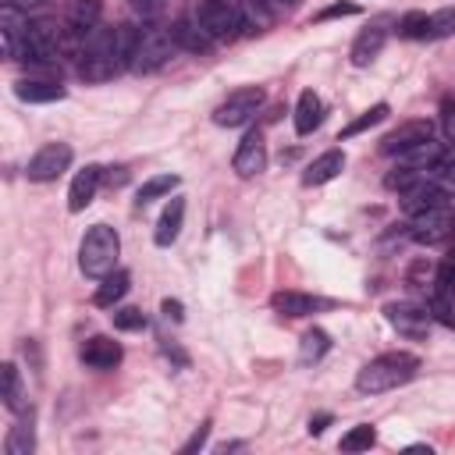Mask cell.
<instances>
[{"mask_svg": "<svg viewBox=\"0 0 455 455\" xmlns=\"http://www.w3.org/2000/svg\"><path fill=\"white\" fill-rule=\"evenodd\" d=\"M114 327H117V331H142V327H146V313L135 309V306L114 309Z\"/></svg>", "mask_w": 455, "mask_h": 455, "instance_id": "cell-31", "label": "cell"}, {"mask_svg": "<svg viewBox=\"0 0 455 455\" xmlns=\"http://www.w3.org/2000/svg\"><path fill=\"white\" fill-rule=\"evenodd\" d=\"M434 206H448V192H444L441 185L427 181V178L402 192V210H405L409 217H416V213H423V210H434Z\"/></svg>", "mask_w": 455, "mask_h": 455, "instance_id": "cell-13", "label": "cell"}, {"mask_svg": "<svg viewBox=\"0 0 455 455\" xmlns=\"http://www.w3.org/2000/svg\"><path fill=\"white\" fill-rule=\"evenodd\" d=\"M160 309H164V316H171V320H181V316H185L178 299H164V302H160Z\"/></svg>", "mask_w": 455, "mask_h": 455, "instance_id": "cell-39", "label": "cell"}, {"mask_svg": "<svg viewBox=\"0 0 455 455\" xmlns=\"http://www.w3.org/2000/svg\"><path fill=\"white\" fill-rule=\"evenodd\" d=\"M373 444H377V430L370 423H359L341 437V451H370Z\"/></svg>", "mask_w": 455, "mask_h": 455, "instance_id": "cell-29", "label": "cell"}, {"mask_svg": "<svg viewBox=\"0 0 455 455\" xmlns=\"http://www.w3.org/2000/svg\"><path fill=\"white\" fill-rule=\"evenodd\" d=\"M206 434H210V423H203V427H199V430H196V434L188 437V444H185L181 451L188 455V451H196V448H203V444H206Z\"/></svg>", "mask_w": 455, "mask_h": 455, "instance_id": "cell-36", "label": "cell"}, {"mask_svg": "<svg viewBox=\"0 0 455 455\" xmlns=\"http://www.w3.org/2000/svg\"><path fill=\"white\" fill-rule=\"evenodd\" d=\"M7 455H32V448H36V430H32V419H21L18 427H11V434H7Z\"/></svg>", "mask_w": 455, "mask_h": 455, "instance_id": "cell-28", "label": "cell"}, {"mask_svg": "<svg viewBox=\"0 0 455 455\" xmlns=\"http://www.w3.org/2000/svg\"><path fill=\"white\" fill-rule=\"evenodd\" d=\"M252 4H267V0H252Z\"/></svg>", "mask_w": 455, "mask_h": 455, "instance_id": "cell-41", "label": "cell"}, {"mask_svg": "<svg viewBox=\"0 0 455 455\" xmlns=\"http://www.w3.org/2000/svg\"><path fill=\"white\" fill-rule=\"evenodd\" d=\"M14 96L25 103H53V100H64L68 89L57 82H46V78H21V82H14Z\"/></svg>", "mask_w": 455, "mask_h": 455, "instance_id": "cell-18", "label": "cell"}, {"mask_svg": "<svg viewBox=\"0 0 455 455\" xmlns=\"http://www.w3.org/2000/svg\"><path fill=\"white\" fill-rule=\"evenodd\" d=\"M128 4H132V11L142 14V18H153V14L164 7V0H128Z\"/></svg>", "mask_w": 455, "mask_h": 455, "instance_id": "cell-35", "label": "cell"}, {"mask_svg": "<svg viewBox=\"0 0 455 455\" xmlns=\"http://www.w3.org/2000/svg\"><path fill=\"white\" fill-rule=\"evenodd\" d=\"M178 174H153V178H146L142 185H139V196H135V203L139 206H146V203H153V199H160V196H171L174 188H178Z\"/></svg>", "mask_w": 455, "mask_h": 455, "instance_id": "cell-24", "label": "cell"}, {"mask_svg": "<svg viewBox=\"0 0 455 455\" xmlns=\"http://www.w3.org/2000/svg\"><path fill=\"white\" fill-rule=\"evenodd\" d=\"M196 21L213 36V39H231L242 28V11L235 0H203L196 11Z\"/></svg>", "mask_w": 455, "mask_h": 455, "instance_id": "cell-6", "label": "cell"}, {"mask_svg": "<svg viewBox=\"0 0 455 455\" xmlns=\"http://www.w3.org/2000/svg\"><path fill=\"white\" fill-rule=\"evenodd\" d=\"M327 348H331L327 331L309 327V331L302 334V341H299V363H320V359L327 355Z\"/></svg>", "mask_w": 455, "mask_h": 455, "instance_id": "cell-25", "label": "cell"}, {"mask_svg": "<svg viewBox=\"0 0 455 455\" xmlns=\"http://www.w3.org/2000/svg\"><path fill=\"white\" fill-rule=\"evenodd\" d=\"M171 36H174L178 50H188V53H206V50L217 43L196 18H181V21H174V25H171Z\"/></svg>", "mask_w": 455, "mask_h": 455, "instance_id": "cell-15", "label": "cell"}, {"mask_svg": "<svg viewBox=\"0 0 455 455\" xmlns=\"http://www.w3.org/2000/svg\"><path fill=\"white\" fill-rule=\"evenodd\" d=\"M181 224H185V199H181V196H174V199L164 206L160 220H156L153 242H156V245H171V242L181 235Z\"/></svg>", "mask_w": 455, "mask_h": 455, "instance_id": "cell-19", "label": "cell"}, {"mask_svg": "<svg viewBox=\"0 0 455 455\" xmlns=\"http://www.w3.org/2000/svg\"><path fill=\"white\" fill-rule=\"evenodd\" d=\"M384 316H387V323H391L398 334H405V338H427V331H430V323H434L430 309H427V306H416V302H387V306H384Z\"/></svg>", "mask_w": 455, "mask_h": 455, "instance_id": "cell-9", "label": "cell"}, {"mask_svg": "<svg viewBox=\"0 0 455 455\" xmlns=\"http://www.w3.org/2000/svg\"><path fill=\"white\" fill-rule=\"evenodd\" d=\"M46 0H4V7H14V11H21V14H28V11H36V7H43Z\"/></svg>", "mask_w": 455, "mask_h": 455, "instance_id": "cell-38", "label": "cell"}, {"mask_svg": "<svg viewBox=\"0 0 455 455\" xmlns=\"http://www.w3.org/2000/svg\"><path fill=\"white\" fill-rule=\"evenodd\" d=\"M320 124H323V100L313 89H302L299 92V103H295V132L299 135H309Z\"/></svg>", "mask_w": 455, "mask_h": 455, "instance_id": "cell-17", "label": "cell"}, {"mask_svg": "<svg viewBox=\"0 0 455 455\" xmlns=\"http://www.w3.org/2000/svg\"><path fill=\"white\" fill-rule=\"evenodd\" d=\"M28 60H39V64H53L60 60V28L53 21H28V32H25V53Z\"/></svg>", "mask_w": 455, "mask_h": 455, "instance_id": "cell-8", "label": "cell"}, {"mask_svg": "<svg viewBox=\"0 0 455 455\" xmlns=\"http://www.w3.org/2000/svg\"><path fill=\"white\" fill-rule=\"evenodd\" d=\"M455 32V7H441L430 14V39H441V36H451Z\"/></svg>", "mask_w": 455, "mask_h": 455, "instance_id": "cell-32", "label": "cell"}, {"mask_svg": "<svg viewBox=\"0 0 455 455\" xmlns=\"http://www.w3.org/2000/svg\"><path fill=\"white\" fill-rule=\"evenodd\" d=\"M270 306L281 313V316H309L320 309V299L306 295V291H274L270 295Z\"/></svg>", "mask_w": 455, "mask_h": 455, "instance_id": "cell-21", "label": "cell"}, {"mask_svg": "<svg viewBox=\"0 0 455 455\" xmlns=\"http://www.w3.org/2000/svg\"><path fill=\"white\" fill-rule=\"evenodd\" d=\"M416 242L423 245H437L444 242L448 235H455V213L448 206H434V210H423L412 217V231H409Z\"/></svg>", "mask_w": 455, "mask_h": 455, "instance_id": "cell-10", "label": "cell"}, {"mask_svg": "<svg viewBox=\"0 0 455 455\" xmlns=\"http://www.w3.org/2000/svg\"><path fill=\"white\" fill-rule=\"evenodd\" d=\"M100 14H103V4L100 0H71L68 4V28L89 36L100 25Z\"/></svg>", "mask_w": 455, "mask_h": 455, "instance_id": "cell-22", "label": "cell"}, {"mask_svg": "<svg viewBox=\"0 0 455 455\" xmlns=\"http://www.w3.org/2000/svg\"><path fill=\"white\" fill-rule=\"evenodd\" d=\"M128 284H132L128 270H110V274L103 277V284L92 291V302H96L100 309H110L114 302H121V299L128 295Z\"/></svg>", "mask_w": 455, "mask_h": 455, "instance_id": "cell-23", "label": "cell"}, {"mask_svg": "<svg viewBox=\"0 0 455 455\" xmlns=\"http://www.w3.org/2000/svg\"><path fill=\"white\" fill-rule=\"evenodd\" d=\"M398 32H402L405 39H430V14L409 11V14L398 21Z\"/></svg>", "mask_w": 455, "mask_h": 455, "instance_id": "cell-30", "label": "cell"}, {"mask_svg": "<svg viewBox=\"0 0 455 455\" xmlns=\"http://www.w3.org/2000/svg\"><path fill=\"white\" fill-rule=\"evenodd\" d=\"M174 50H178V43H174L171 28H164V25H142L139 28V39H135V53H132V71L149 75V71L164 68Z\"/></svg>", "mask_w": 455, "mask_h": 455, "instance_id": "cell-3", "label": "cell"}, {"mask_svg": "<svg viewBox=\"0 0 455 455\" xmlns=\"http://www.w3.org/2000/svg\"><path fill=\"white\" fill-rule=\"evenodd\" d=\"M434 174H441L444 181H455V142L441 146V153H437V164H434Z\"/></svg>", "mask_w": 455, "mask_h": 455, "instance_id": "cell-33", "label": "cell"}, {"mask_svg": "<svg viewBox=\"0 0 455 455\" xmlns=\"http://www.w3.org/2000/svg\"><path fill=\"white\" fill-rule=\"evenodd\" d=\"M416 373H419V359L412 352H380L355 373V387L363 395H380L409 384Z\"/></svg>", "mask_w": 455, "mask_h": 455, "instance_id": "cell-1", "label": "cell"}, {"mask_svg": "<svg viewBox=\"0 0 455 455\" xmlns=\"http://www.w3.org/2000/svg\"><path fill=\"white\" fill-rule=\"evenodd\" d=\"M100 181H103V167H100V164H85V167L75 174L71 188H68V210H71V213H82V210L96 199Z\"/></svg>", "mask_w": 455, "mask_h": 455, "instance_id": "cell-12", "label": "cell"}, {"mask_svg": "<svg viewBox=\"0 0 455 455\" xmlns=\"http://www.w3.org/2000/svg\"><path fill=\"white\" fill-rule=\"evenodd\" d=\"M259 107H263V89H259V85H242V89L228 92V96L217 103L213 124H220V128H238V124H245Z\"/></svg>", "mask_w": 455, "mask_h": 455, "instance_id": "cell-4", "label": "cell"}, {"mask_svg": "<svg viewBox=\"0 0 455 455\" xmlns=\"http://www.w3.org/2000/svg\"><path fill=\"white\" fill-rule=\"evenodd\" d=\"M4 405L11 412H25V387H21V373L14 363H4Z\"/></svg>", "mask_w": 455, "mask_h": 455, "instance_id": "cell-26", "label": "cell"}, {"mask_svg": "<svg viewBox=\"0 0 455 455\" xmlns=\"http://www.w3.org/2000/svg\"><path fill=\"white\" fill-rule=\"evenodd\" d=\"M71 146L68 142H46V146H39L32 156H28V164H25V178L28 181H57L68 167H71Z\"/></svg>", "mask_w": 455, "mask_h": 455, "instance_id": "cell-5", "label": "cell"}, {"mask_svg": "<svg viewBox=\"0 0 455 455\" xmlns=\"http://www.w3.org/2000/svg\"><path fill=\"white\" fill-rule=\"evenodd\" d=\"M434 139V124L427 117H416V121H402L395 132H387L380 139V153L384 156H402V153H412L416 146L430 142Z\"/></svg>", "mask_w": 455, "mask_h": 455, "instance_id": "cell-7", "label": "cell"}, {"mask_svg": "<svg viewBox=\"0 0 455 455\" xmlns=\"http://www.w3.org/2000/svg\"><path fill=\"white\" fill-rule=\"evenodd\" d=\"M387 114H391V107H387V103H373V107H370V110H363V114H359L355 121H348V124L341 128V135H338V139H352V135H363L366 128L380 124V121H384Z\"/></svg>", "mask_w": 455, "mask_h": 455, "instance_id": "cell-27", "label": "cell"}, {"mask_svg": "<svg viewBox=\"0 0 455 455\" xmlns=\"http://www.w3.org/2000/svg\"><path fill=\"white\" fill-rule=\"evenodd\" d=\"M82 363L92 366V370H114L121 363V345L107 334H92L85 345H82Z\"/></svg>", "mask_w": 455, "mask_h": 455, "instance_id": "cell-14", "label": "cell"}, {"mask_svg": "<svg viewBox=\"0 0 455 455\" xmlns=\"http://www.w3.org/2000/svg\"><path fill=\"white\" fill-rule=\"evenodd\" d=\"M341 171H345V153H341V149H327V153H320V156L306 167L302 181H306V185H327V181L338 178Z\"/></svg>", "mask_w": 455, "mask_h": 455, "instance_id": "cell-20", "label": "cell"}, {"mask_svg": "<svg viewBox=\"0 0 455 455\" xmlns=\"http://www.w3.org/2000/svg\"><path fill=\"white\" fill-rule=\"evenodd\" d=\"M384 43H387V28H384V25H370V28H363V32L355 36V43H352V53H348L352 64H355V68L373 64V60L380 57Z\"/></svg>", "mask_w": 455, "mask_h": 455, "instance_id": "cell-16", "label": "cell"}, {"mask_svg": "<svg viewBox=\"0 0 455 455\" xmlns=\"http://www.w3.org/2000/svg\"><path fill=\"white\" fill-rule=\"evenodd\" d=\"M117 256H121V235L110 228V224H92L78 245V267L85 277H107L114 267H117Z\"/></svg>", "mask_w": 455, "mask_h": 455, "instance_id": "cell-2", "label": "cell"}, {"mask_svg": "<svg viewBox=\"0 0 455 455\" xmlns=\"http://www.w3.org/2000/svg\"><path fill=\"white\" fill-rule=\"evenodd\" d=\"M327 427H331V412H320V416L309 419V434H313V437H320Z\"/></svg>", "mask_w": 455, "mask_h": 455, "instance_id": "cell-37", "label": "cell"}, {"mask_svg": "<svg viewBox=\"0 0 455 455\" xmlns=\"http://www.w3.org/2000/svg\"><path fill=\"white\" fill-rule=\"evenodd\" d=\"M341 14H359V7H355V4H331V7H323V11L316 14V21H327V18H341Z\"/></svg>", "mask_w": 455, "mask_h": 455, "instance_id": "cell-34", "label": "cell"}, {"mask_svg": "<svg viewBox=\"0 0 455 455\" xmlns=\"http://www.w3.org/2000/svg\"><path fill=\"white\" fill-rule=\"evenodd\" d=\"M274 4H284V7H291V4H295V0H274Z\"/></svg>", "mask_w": 455, "mask_h": 455, "instance_id": "cell-40", "label": "cell"}, {"mask_svg": "<svg viewBox=\"0 0 455 455\" xmlns=\"http://www.w3.org/2000/svg\"><path fill=\"white\" fill-rule=\"evenodd\" d=\"M231 167H235V174H238V178H256V174H263V171H267V139H263V132H259V128H252V132H245V135H242V142H238V149H235Z\"/></svg>", "mask_w": 455, "mask_h": 455, "instance_id": "cell-11", "label": "cell"}]
</instances>
